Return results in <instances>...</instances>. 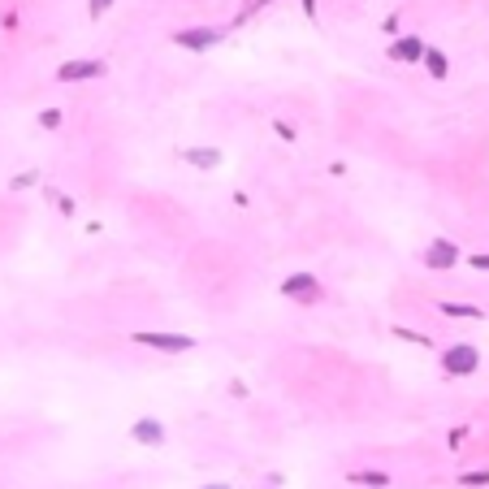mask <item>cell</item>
<instances>
[{
	"mask_svg": "<svg viewBox=\"0 0 489 489\" xmlns=\"http://www.w3.org/2000/svg\"><path fill=\"white\" fill-rule=\"evenodd\" d=\"M476 364H481V355H476V347H468V342H459V347H450V351L442 355V368L455 373V377L476 373Z\"/></svg>",
	"mask_w": 489,
	"mask_h": 489,
	"instance_id": "obj_1",
	"label": "cell"
},
{
	"mask_svg": "<svg viewBox=\"0 0 489 489\" xmlns=\"http://www.w3.org/2000/svg\"><path fill=\"white\" fill-rule=\"evenodd\" d=\"M221 35H225V31H217V27H191V31H177L173 43H177V48H191V53H203V48H217Z\"/></svg>",
	"mask_w": 489,
	"mask_h": 489,
	"instance_id": "obj_2",
	"label": "cell"
},
{
	"mask_svg": "<svg viewBox=\"0 0 489 489\" xmlns=\"http://www.w3.org/2000/svg\"><path fill=\"white\" fill-rule=\"evenodd\" d=\"M281 295H286V299H316L321 295V281L312 277V273H290L286 281H281Z\"/></svg>",
	"mask_w": 489,
	"mask_h": 489,
	"instance_id": "obj_3",
	"label": "cell"
},
{
	"mask_svg": "<svg viewBox=\"0 0 489 489\" xmlns=\"http://www.w3.org/2000/svg\"><path fill=\"white\" fill-rule=\"evenodd\" d=\"M135 342L156 347V351H191L195 347V338H187V333H135Z\"/></svg>",
	"mask_w": 489,
	"mask_h": 489,
	"instance_id": "obj_4",
	"label": "cell"
},
{
	"mask_svg": "<svg viewBox=\"0 0 489 489\" xmlns=\"http://www.w3.org/2000/svg\"><path fill=\"white\" fill-rule=\"evenodd\" d=\"M95 74H105V61H65L57 69L61 83H83V79H95Z\"/></svg>",
	"mask_w": 489,
	"mask_h": 489,
	"instance_id": "obj_5",
	"label": "cell"
},
{
	"mask_svg": "<svg viewBox=\"0 0 489 489\" xmlns=\"http://www.w3.org/2000/svg\"><path fill=\"white\" fill-rule=\"evenodd\" d=\"M455 260H459V247H455V243H446V239L429 243V251H424V264H429V269H450Z\"/></svg>",
	"mask_w": 489,
	"mask_h": 489,
	"instance_id": "obj_6",
	"label": "cell"
},
{
	"mask_svg": "<svg viewBox=\"0 0 489 489\" xmlns=\"http://www.w3.org/2000/svg\"><path fill=\"white\" fill-rule=\"evenodd\" d=\"M394 61H420L424 57V39H416V35H403V39H394L390 48H385Z\"/></svg>",
	"mask_w": 489,
	"mask_h": 489,
	"instance_id": "obj_7",
	"label": "cell"
},
{
	"mask_svg": "<svg viewBox=\"0 0 489 489\" xmlns=\"http://www.w3.org/2000/svg\"><path fill=\"white\" fill-rule=\"evenodd\" d=\"M130 437H135V442H143V446H161V442H165V429H161V420L143 416V420H135Z\"/></svg>",
	"mask_w": 489,
	"mask_h": 489,
	"instance_id": "obj_8",
	"label": "cell"
},
{
	"mask_svg": "<svg viewBox=\"0 0 489 489\" xmlns=\"http://www.w3.org/2000/svg\"><path fill=\"white\" fill-rule=\"evenodd\" d=\"M182 161H191L199 169H217L221 165V152H182Z\"/></svg>",
	"mask_w": 489,
	"mask_h": 489,
	"instance_id": "obj_9",
	"label": "cell"
},
{
	"mask_svg": "<svg viewBox=\"0 0 489 489\" xmlns=\"http://www.w3.org/2000/svg\"><path fill=\"white\" fill-rule=\"evenodd\" d=\"M420 61L429 65V74H433V79H446V57L437 53V48H424V57H420Z\"/></svg>",
	"mask_w": 489,
	"mask_h": 489,
	"instance_id": "obj_10",
	"label": "cell"
},
{
	"mask_svg": "<svg viewBox=\"0 0 489 489\" xmlns=\"http://www.w3.org/2000/svg\"><path fill=\"white\" fill-rule=\"evenodd\" d=\"M351 481L355 485H377V489L390 485V476H385V472H351Z\"/></svg>",
	"mask_w": 489,
	"mask_h": 489,
	"instance_id": "obj_11",
	"label": "cell"
},
{
	"mask_svg": "<svg viewBox=\"0 0 489 489\" xmlns=\"http://www.w3.org/2000/svg\"><path fill=\"white\" fill-rule=\"evenodd\" d=\"M442 312L446 316H481V307H472V303H442Z\"/></svg>",
	"mask_w": 489,
	"mask_h": 489,
	"instance_id": "obj_12",
	"label": "cell"
},
{
	"mask_svg": "<svg viewBox=\"0 0 489 489\" xmlns=\"http://www.w3.org/2000/svg\"><path fill=\"white\" fill-rule=\"evenodd\" d=\"M394 338H407V342H420V347H429V338H424V333H411V329H394Z\"/></svg>",
	"mask_w": 489,
	"mask_h": 489,
	"instance_id": "obj_13",
	"label": "cell"
},
{
	"mask_svg": "<svg viewBox=\"0 0 489 489\" xmlns=\"http://www.w3.org/2000/svg\"><path fill=\"white\" fill-rule=\"evenodd\" d=\"M39 121H43V126H48V130H57V126H61V109H48V113H43V117H39Z\"/></svg>",
	"mask_w": 489,
	"mask_h": 489,
	"instance_id": "obj_14",
	"label": "cell"
},
{
	"mask_svg": "<svg viewBox=\"0 0 489 489\" xmlns=\"http://www.w3.org/2000/svg\"><path fill=\"white\" fill-rule=\"evenodd\" d=\"M463 485H489V472H468V476H463Z\"/></svg>",
	"mask_w": 489,
	"mask_h": 489,
	"instance_id": "obj_15",
	"label": "cell"
},
{
	"mask_svg": "<svg viewBox=\"0 0 489 489\" xmlns=\"http://www.w3.org/2000/svg\"><path fill=\"white\" fill-rule=\"evenodd\" d=\"M109 5H113V0H91V13H105Z\"/></svg>",
	"mask_w": 489,
	"mask_h": 489,
	"instance_id": "obj_16",
	"label": "cell"
},
{
	"mask_svg": "<svg viewBox=\"0 0 489 489\" xmlns=\"http://www.w3.org/2000/svg\"><path fill=\"white\" fill-rule=\"evenodd\" d=\"M472 264L476 269H489V255H472Z\"/></svg>",
	"mask_w": 489,
	"mask_h": 489,
	"instance_id": "obj_17",
	"label": "cell"
},
{
	"mask_svg": "<svg viewBox=\"0 0 489 489\" xmlns=\"http://www.w3.org/2000/svg\"><path fill=\"white\" fill-rule=\"evenodd\" d=\"M312 5H316V0H303V13H316V9H312Z\"/></svg>",
	"mask_w": 489,
	"mask_h": 489,
	"instance_id": "obj_18",
	"label": "cell"
},
{
	"mask_svg": "<svg viewBox=\"0 0 489 489\" xmlns=\"http://www.w3.org/2000/svg\"><path fill=\"white\" fill-rule=\"evenodd\" d=\"M203 489H229V485H203Z\"/></svg>",
	"mask_w": 489,
	"mask_h": 489,
	"instance_id": "obj_19",
	"label": "cell"
}]
</instances>
